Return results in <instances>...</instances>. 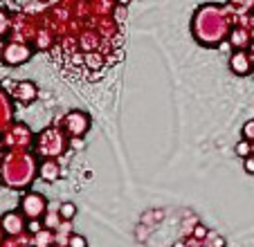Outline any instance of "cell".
Returning a JSON list of instances; mask_svg holds the SVG:
<instances>
[{
	"mask_svg": "<svg viewBox=\"0 0 254 247\" xmlns=\"http://www.w3.org/2000/svg\"><path fill=\"white\" fill-rule=\"evenodd\" d=\"M20 211L27 220H34V218H43L45 211H48V200L43 198L41 193L36 191H27L20 200Z\"/></svg>",
	"mask_w": 254,
	"mask_h": 247,
	"instance_id": "8992f818",
	"label": "cell"
},
{
	"mask_svg": "<svg viewBox=\"0 0 254 247\" xmlns=\"http://www.w3.org/2000/svg\"><path fill=\"white\" fill-rule=\"evenodd\" d=\"M230 70L239 76L250 74V70H252V59H250V54L245 52V50H236L230 57Z\"/></svg>",
	"mask_w": 254,
	"mask_h": 247,
	"instance_id": "30bf717a",
	"label": "cell"
},
{
	"mask_svg": "<svg viewBox=\"0 0 254 247\" xmlns=\"http://www.w3.org/2000/svg\"><path fill=\"white\" fill-rule=\"evenodd\" d=\"M25 229H27V223H25L23 211H7L0 218V232L5 236H23Z\"/></svg>",
	"mask_w": 254,
	"mask_h": 247,
	"instance_id": "ba28073f",
	"label": "cell"
},
{
	"mask_svg": "<svg viewBox=\"0 0 254 247\" xmlns=\"http://www.w3.org/2000/svg\"><path fill=\"white\" fill-rule=\"evenodd\" d=\"M61 128L65 130L67 137H83L90 128V115L83 113V110H70L63 117Z\"/></svg>",
	"mask_w": 254,
	"mask_h": 247,
	"instance_id": "5b68a950",
	"label": "cell"
},
{
	"mask_svg": "<svg viewBox=\"0 0 254 247\" xmlns=\"http://www.w3.org/2000/svg\"><path fill=\"white\" fill-rule=\"evenodd\" d=\"M63 223V218H61V214H59V211H45V216H43V225L48 229H57L59 225Z\"/></svg>",
	"mask_w": 254,
	"mask_h": 247,
	"instance_id": "9a60e30c",
	"label": "cell"
},
{
	"mask_svg": "<svg viewBox=\"0 0 254 247\" xmlns=\"http://www.w3.org/2000/svg\"><path fill=\"white\" fill-rule=\"evenodd\" d=\"M67 247H88V241L81 236V234H72L70 236V245Z\"/></svg>",
	"mask_w": 254,
	"mask_h": 247,
	"instance_id": "d6986e66",
	"label": "cell"
},
{
	"mask_svg": "<svg viewBox=\"0 0 254 247\" xmlns=\"http://www.w3.org/2000/svg\"><path fill=\"white\" fill-rule=\"evenodd\" d=\"M54 241H57L54 229H48V227H43L36 234H29V245L32 247H52Z\"/></svg>",
	"mask_w": 254,
	"mask_h": 247,
	"instance_id": "4fadbf2b",
	"label": "cell"
},
{
	"mask_svg": "<svg viewBox=\"0 0 254 247\" xmlns=\"http://www.w3.org/2000/svg\"><path fill=\"white\" fill-rule=\"evenodd\" d=\"M86 63H88V67H101V65H104V63H101V59L97 57V54H88Z\"/></svg>",
	"mask_w": 254,
	"mask_h": 247,
	"instance_id": "7402d4cb",
	"label": "cell"
},
{
	"mask_svg": "<svg viewBox=\"0 0 254 247\" xmlns=\"http://www.w3.org/2000/svg\"><path fill=\"white\" fill-rule=\"evenodd\" d=\"M11 97H14L18 104L27 106L39 97V88H36L34 81H18V83H14V88H11Z\"/></svg>",
	"mask_w": 254,
	"mask_h": 247,
	"instance_id": "9c48e42d",
	"label": "cell"
},
{
	"mask_svg": "<svg viewBox=\"0 0 254 247\" xmlns=\"http://www.w3.org/2000/svg\"><path fill=\"white\" fill-rule=\"evenodd\" d=\"M243 135L245 139H250V142H254V122H248L243 126Z\"/></svg>",
	"mask_w": 254,
	"mask_h": 247,
	"instance_id": "603a6c76",
	"label": "cell"
},
{
	"mask_svg": "<svg viewBox=\"0 0 254 247\" xmlns=\"http://www.w3.org/2000/svg\"><path fill=\"white\" fill-rule=\"evenodd\" d=\"M43 227H45V225H43V220H41V218H34V220H29V223H27V232L29 234L41 232Z\"/></svg>",
	"mask_w": 254,
	"mask_h": 247,
	"instance_id": "ffe728a7",
	"label": "cell"
},
{
	"mask_svg": "<svg viewBox=\"0 0 254 247\" xmlns=\"http://www.w3.org/2000/svg\"><path fill=\"white\" fill-rule=\"evenodd\" d=\"M36 153L34 148H25V151H7L0 162V180L7 189L25 191L32 186L34 178L39 173V164H36Z\"/></svg>",
	"mask_w": 254,
	"mask_h": 247,
	"instance_id": "6da1fadb",
	"label": "cell"
},
{
	"mask_svg": "<svg viewBox=\"0 0 254 247\" xmlns=\"http://www.w3.org/2000/svg\"><path fill=\"white\" fill-rule=\"evenodd\" d=\"M59 214H61V218H63V220H72L74 216H77V204L63 202L61 207H59Z\"/></svg>",
	"mask_w": 254,
	"mask_h": 247,
	"instance_id": "2e32d148",
	"label": "cell"
},
{
	"mask_svg": "<svg viewBox=\"0 0 254 247\" xmlns=\"http://www.w3.org/2000/svg\"><path fill=\"white\" fill-rule=\"evenodd\" d=\"M243 167H245V171L252 173V176H254V157H252V155L245 157V164H243Z\"/></svg>",
	"mask_w": 254,
	"mask_h": 247,
	"instance_id": "d4e9b609",
	"label": "cell"
},
{
	"mask_svg": "<svg viewBox=\"0 0 254 247\" xmlns=\"http://www.w3.org/2000/svg\"><path fill=\"white\" fill-rule=\"evenodd\" d=\"M34 135L29 130V126L25 124H11L5 133L0 135V142L7 151H25V148H34Z\"/></svg>",
	"mask_w": 254,
	"mask_h": 247,
	"instance_id": "277c9868",
	"label": "cell"
},
{
	"mask_svg": "<svg viewBox=\"0 0 254 247\" xmlns=\"http://www.w3.org/2000/svg\"><path fill=\"white\" fill-rule=\"evenodd\" d=\"M193 36L200 45L205 48H214L227 36L230 32V23H227V14L216 5H205L196 11L193 16Z\"/></svg>",
	"mask_w": 254,
	"mask_h": 247,
	"instance_id": "7a4b0ae2",
	"label": "cell"
},
{
	"mask_svg": "<svg viewBox=\"0 0 254 247\" xmlns=\"http://www.w3.org/2000/svg\"><path fill=\"white\" fill-rule=\"evenodd\" d=\"M230 41H232V45L234 48H239V50H243L245 45H248V41H250V36H248V32L245 29H234V32L230 34Z\"/></svg>",
	"mask_w": 254,
	"mask_h": 247,
	"instance_id": "5bb4252c",
	"label": "cell"
},
{
	"mask_svg": "<svg viewBox=\"0 0 254 247\" xmlns=\"http://www.w3.org/2000/svg\"><path fill=\"white\" fill-rule=\"evenodd\" d=\"M236 155H241V157L252 155V142H250V139H243V142L236 144Z\"/></svg>",
	"mask_w": 254,
	"mask_h": 247,
	"instance_id": "e0dca14e",
	"label": "cell"
},
{
	"mask_svg": "<svg viewBox=\"0 0 254 247\" xmlns=\"http://www.w3.org/2000/svg\"><path fill=\"white\" fill-rule=\"evenodd\" d=\"M230 2H234V5H243L245 0H230Z\"/></svg>",
	"mask_w": 254,
	"mask_h": 247,
	"instance_id": "484cf974",
	"label": "cell"
},
{
	"mask_svg": "<svg viewBox=\"0 0 254 247\" xmlns=\"http://www.w3.org/2000/svg\"><path fill=\"white\" fill-rule=\"evenodd\" d=\"M9 29V16H7V11L0 9V36Z\"/></svg>",
	"mask_w": 254,
	"mask_h": 247,
	"instance_id": "44dd1931",
	"label": "cell"
},
{
	"mask_svg": "<svg viewBox=\"0 0 254 247\" xmlns=\"http://www.w3.org/2000/svg\"><path fill=\"white\" fill-rule=\"evenodd\" d=\"M39 178L45 182H57L61 178V167L57 160H41L39 164Z\"/></svg>",
	"mask_w": 254,
	"mask_h": 247,
	"instance_id": "8fae6325",
	"label": "cell"
},
{
	"mask_svg": "<svg viewBox=\"0 0 254 247\" xmlns=\"http://www.w3.org/2000/svg\"><path fill=\"white\" fill-rule=\"evenodd\" d=\"M193 236H196L198 241H202V238H207V229L202 227V225H196V229H193Z\"/></svg>",
	"mask_w": 254,
	"mask_h": 247,
	"instance_id": "cb8c5ba5",
	"label": "cell"
},
{
	"mask_svg": "<svg viewBox=\"0 0 254 247\" xmlns=\"http://www.w3.org/2000/svg\"><path fill=\"white\" fill-rule=\"evenodd\" d=\"M34 50L29 48L27 43H18V41H14V43H7L5 48H2V61L7 63V65H23V63H27L29 59H32Z\"/></svg>",
	"mask_w": 254,
	"mask_h": 247,
	"instance_id": "52a82bcc",
	"label": "cell"
},
{
	"mask_svg": "<svg viewBox=\"0 0 254 247\" xmlns=\"http://www.w3.org/2000/svg\"><path fill=\"white\" fill-rule=\"evenodd\" d=\"M65 151H67V135L59 126H48L34 139V153L41 160H57Z\"/></svg>",
	"mask_w": 254,
	"mask_h": 247,
	"instance_id": "3957f363",
	"label": "cell"
},
{
	"mask_svg": "<svg viewBox=\"0 0 254 247\" xmlns=\"http://www.w3.org/2000/svg\"><path fill=\"white\" fill-rule=\"evenodd\" d=\"M11 115H14V108H11V101L7 99V95L0 90V135L9 128L11 124Z\"/></svg>",
	"mask_w": 254,
	"mask_h": 247,
	"instance_id": "7c38bea8",
	"label": "cell"
},
{
	"mask_svg": "<svg viewBox=\"0 0 254 247\" xmlns=\"http://www.w3.org/2000/svg\"><path fill=\"white\" fill-rule=\"evenodd\" d=\"M207 247H225V238L221 236H211V234H207V241H202Z\"/></svg>",
	"mask_w": 254,
	"mask_h": 247,
	"instance_id": "ac0fdd59",
	"label": "cell"
}]
</instances>
